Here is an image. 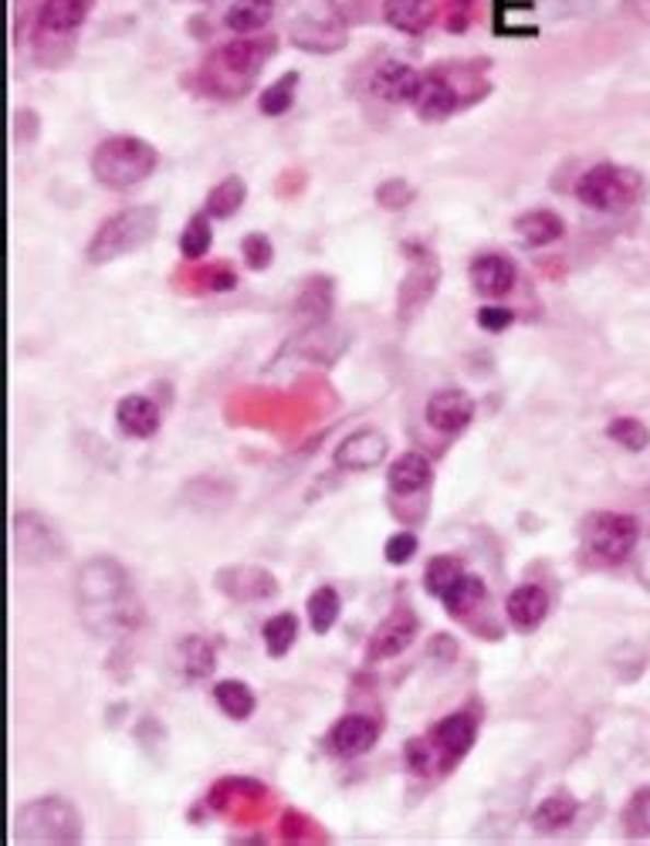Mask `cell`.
<instances>
[{"label":"cell","instance_id":"obj_45","mask_svg":"<svg viewBox=\"0 0 650 846\" xmlns=\"http://www.w3.org/2000/svg\"><path fill=\"white\" fill-rule=\"evenodd\" d=\"M417 200V190L410 187L407 179H386L376 187V204L383 210H407Z\"/></svg>","mask_w":650,"mask_h":846},{"label":"cell","instance_id":"obj_18","mask_svg":"<svg viewBox=\"0 0 650 846\" xmlns=\"http://www.w3.org/2000/svg\"><path fill=\"white\" fill-rule=\"evenodd\" d=\"M549 606H553L549 590L538 582H522L504 596V616H509L512 630H519V634H535L542 623H546Z\"/></svg>","mask_w":650,"mask_h":846},{"label":"cell","instance_id":"obj_48","mask_svg":"<svg viewBox=\"0 0 650 846\" xmlns=\"http://www.w3.org/2000/svg\"><path fill=\"white\" fill-rule=\"evenodd\" d=\"M475 8H478V0H448V31L451 34L467 31V24L475 18Z\"/></svg>","mask_w":650,"mask_h":846},{"label":"cell","instance_id":"obj_32","mask_svg":"<svg viewBox=\"0 0 650 846\" xmlns=\"http://www.w3.org/2000/svg\"><path fill=\"white\" fill-rule=\"evenodd\" d=\"M333 295H336L333 278L312 275V278L299 288V302H295V309H299L305 318L322 322V318H329V315H333Z\"/></svg>","mask_w":650,"mask_h":846},{"label":"cell","instance_id":"obj_9","mask_svg":"<svg viewBox=\"0 0 650 846\" xmlns=\"http://www.w3.org/2000/svg\"><path fill=\"white\" fill-rule=\"evenodd\" d=\"M11 538H14V556L24 566H51L65 556V542H61L58 529L42 511H18L14 525H11Z\"/></svg>","mask_w":650,"mask_h":846},{"label":"cell","instance_id":"obj_47","mask_svg":"<svg viewBox=\"0 0 650 846\" xmlns=\"http://www.w3.org/2000/svg\"><path fill=\"white\" fill-rule=\"evenodd\" d=\"M478 325L485 328V333H504L509 325H515V312L504 309V305H481L478 309Z\"/></svg>","mask_w":650,"mask_h":846},{"label":"cell","instance_id":"obj_2","mask_svg":"<svg viewBox=\"0 0 650 846\" xmlns=\"http://www.w3.org/2000/svg\"><path fill=\"white\" fill-rule=\"evenodd\" d=\"M160 166V153L139 136H108L92 153V176L105 190H132Z\"/></svg>","mask_w":650,"mask_h":846},{"label":"cell","instance_id":"obj_15","mask_svg":"<svg viewBox=\"0 0 650 846\" xmlns=\"http://www.w3.org/2000/svg\"><path fill=\"white\" fill-rule=\"evenodd\" d=\"M438 285H441L438 265H433L430 257H423V262H420L414 271H407V278L401 281V288H396V322L407 328V325L430 305Z\"/></svg>","mask_w":650,"mask_h":846},{"label":"cell","instance_id":"obj_24","mask_svg":"<svg viewBox=\"0 0 650 846\" xmlns=\"http://www.w3.org/2000/svg\"><path fill=\"white\" fill-rule=\"evenodd\" d=\"M441 11V0H386L383 21L401 34H423Z\"/></svg>","mask_w":650,"mask_h":846},{"label":"cell","instance_id":"obj_43","mask_svg":"<svg viewBox=\"0 0 650 846\" xmlns=\"http://www.w3.org/2000/svg\"><path fill=\"white\" fill-rule=\"evenodd\" d=\"M241 251H244V265H247L251 271H265V268H271V262H275V244H271V237L262 234V231L247 234V237L241 241Z\"/></svg>","mask_w":650,"mask_h":846},{"label":"cell","instance_id":"obj_22","mask_svg":"<svg viewBox=\"0 0 650 846\" xmlns=\"http://www.w3.org/2000/svg\"><path fill=\"white\" fill-rule=\"evenodd\" d=\"M116 424L126 437L132 440H153L160 433V424H163V414L156 407V399L142 396V393H129L119 399L116 407Z\"/></svg>","mask_w":650,"mask_h":846},{"label":"cell","instance_id":"obj_44","mask_svg":"<svg viewBox=\"0 0 650 846\" xmlns=\"http://www.w3.org/2000/svg\"><path fill=\"white\" fill-rule=\"evenodd\" d=\"M281 836H285L288 843H325L322 833H318V826H315L305 813H299V809H288V813H285V820H281Z\"/></svg>","mask_w":650,"mask_h":846},{"label":"cell","instance_id":"obj_31","mask_svg":"<svg viewBox=\"0 0 650 846\" xmlns=\"http://www.w3.org/2000/svg\"><path fill=\"white\" fill-rule=\"evenodd\" d=\"M247 200V183L241 176H224L204 200V213L210 220H231Z\"/></svg>","mask_w":650,"mask_h":846},{"label":"cell","instance_id":"obj_46","mask_svg":"<svg viewBox=\"0 0 650 846\" xmlns=\"http://www.w3.org/2000/svg\"><path fill=\"white\" fill-rule=\"evenodd\" d=\"M417 548H420V542H417L414 532H396V535H390L386 545H383V559H386L390 566H407V563L417 556Z\"/></svg>","mask_w":650,"mask_h":846},{"label":"cell","instance_id":"obj_13","mask_svg":"<svg viewBox=\"0 0 650 846\" xmlns=\"http://www.w3.org/2000/svg\"><path fill=\"white\" fill-rule=\"evenodd\" d=\"M95 0H45L38 11V31H34V42L38 48L45 45H58V42H71L76 31L85 24V18L92 14Z\"/></svg>","mask_w":650,"mask_h":846},{"label":"cell","instance_id":"obj_27","mask_svg":"<svg viewBox=\"0 0 650 846\" xmlns=\"http://www.w3.org/2000/svg\"><path fill=\"white\" fill-rule=\"evenodd\" d=\"M176 657H179V671H184L187 681H207L217 671V647L200 634H190L179 640Z\"/></svg>","mask_w":650,"mask_h":846},{"label":"cell","instance_id":"obj_26","mask_svg":"<svg viewBox=\"0 0 650 846\" xmlns=\"http://www.w3.org/2000/svg\"><path fill=\"white\" fill-rule=\"evenodd\" d=\"M441 603H444V613L451 616V619H472L485 603H488V586H485V579H478V576H472V572H464L451 590L441 596Z\"/></svg>","mask_w":650,"mask_h":846},{"label":"cell","instance_id":"obj_20","mask_svg":"<svg viewBox=\"0 0 650 846\" xmlns=\"http://www.w3.org/2000/svg\"><path fill=\"white\" fill-rule=\"evenodd\" d=\"M390 451V440L380 430H356L339 440L333 451V464L339 471H373Z\"/></svg>","mask_w":650,"mask_h":846},{"label":"cell","instance_id":"obj_30","mask_svg":"<svg viewBox=\"0 0 650 846\" xmlns=\"http://www.w3.org/2000/svg\"><path fill=\"white\" fill-rule=\"evenodd\" d=\"M576 816H580V802H576L572 796H566V792H556V796L542 799L535 806L532 826L538 833H562V830H569L576 823Z\"/></svg>","mask_w":650,"mask_h":846},{"label":"cell","instance_id":"obj_49","mask_svg":"<svg viewBox=\"0 0 650 846\" xmlns=\"http://www.w3.org/2000/svg\"><path fill=\"white\" fill-rule=\"evenodd\" d=\"M430 657H441V660H454L457 657V644L448 634H438L430 640Z\"/></svg>","mask_w":650,"mask_h":846},{"label":"cell","instance_id":"obj_38","mask_svg":"<svg viewBox=\"0 0 650 846\" xmlns=\"http://www.w3.org/2000/svg\"><path fill=\"white\" fill-rule=\"evenodd\" d=\"M624 833L630 839H650V786H640L624 802Z\"/></svg>","mask_w":650,"mask_h":846},{"label":"cell","instance_id":"obj_37","mask_svg":"<svg viewBox=\"0 0 650 846\" xmlns=\"http://www.w3.org/2000/svg\"><path fill=\"white\" fill-rule=\"evenodd\" d=\"M464 576V563L457 559V556H433L430 563H427V569H423V590L430 593V596H444L451 586L457 582Z\"/></svg>","mask_w":650,"mask_h":846},{"label":"cell","instance_id":"obj_29","mask_svg":"<svg viewBox=\"0 0 650 846\" xmlns=\"http://www.w3.org/2000/svg\"><path fill=\"white\" fill-rule=\"evenodd\" d=\"M213 702L217 708H221L231 721H247L251 715L258 711V694L251 684L244 681H234V677H224L213 684Z\"/></svg>","mask_w":650,"mask_h":846},{"label":"cell","instance_id":"obj_7","mask_svg":"<svg viewBox=\"0 0 650 846\" xmlns=\"http://www.w3.org/2000/svg\"><path fill=\"white\" fill-rule=\"evenodd\" d=\"M268 58V42H255V38H237L224 48H217L207 65H204V82L213 95L234 98L241 92L251 89L255 76L262 71Z\"/></svg>","mask_w":650,"mask_h":846},{"label":"cell","instance_id":"obj_4","mask_svg":"<svg viewBox=\"0 0 650 846\" xmlns=\"http://www.w3.org/2000/svg\"><path fill=\"white\" fill-rule=\"evenodd\" d=\"M156 228H160L156 207H126L113 217H105L85 247L89 265H113L132 251H142L156 237Z\"/></svg>","mask_w":650,"mask_h":846},{"label":"cell","instance_id":"obj_36","mask_svg":"<svg viewBox=\"0 0 650 846\" xmlns=\"http://www.w3.org/2000/svg\"><path fill=\"white\" fill-rule=\"evenodd\" d=\"M299 82L302 76L299 71H285V76L278 82H271L262 95H258V113L268 116V119H278L285 116L288 108L295 105V92H299Z\"/></svg>","mask_w":650,"mask_h":846},{"label":"cell","instance_id":"obj_17","mask_svg":"<svg viewBox=\"0 0 650 846\" xmlns=\"http://www.w3.org/2000/svg\"><path fill=\"white\" fill-rule=\"evenodd\" d=\"M467 98L457 92L454 79H448L444 71H430L420 82V92L414 98V108L423 123H444L448 116H454L457 108H464Z\"/></svg>","mask_w":650,"mask_h":846},{"label":"cell","instance_id":"obj_33","mask_svg":"<svg viewBox=\"0 0 650 846\" xmlns=\"http://www.w3.org/2000/svg\"><path fill=\"white\" fill-rule=\"evenodd\" d=\"M305 613H309V627L318 637H325L339 623L343 600H339V593L333 590V586H318V590H312V596L305 603Z\"/></svg>","mask_w":650,"mask_h":846},{"label":"cell","instance_id":"obj_28","mask_svg":"<svg viewBox=\"0 0 650 846\" xmlns=\"http://www.w3.org/2000/svg\"><path fill=\"white\" fill-rule=\"evenodd\" d=\"M275 18V0H234L224 14V27L234 31L237 38H251L271 24Z\"/></svg>","mask_w":650,"mask_h":846},{"label":"cell","instance_id":"obj_6","mask_svg":"<svg viewBox=\"0 0 650 846\" xmlns=\"http://www.w3.org/2000/svg\"><path fill=\"white\" fill-rule=\"evenodd\" d=\"M580 542L593 566H624L640 542V522L627 511H593L580 525Z\"/></svg>","mask_w":650,"mask_h":846},{"label":"cell","instance_id":"obj_10","mask_svg":"<svg viewBox=\"0 0 650 846\" xmlns=\"http://www.w3.org/2000/svg\"><path fill=\"white\" fill-rule=\"evenodd\" d=\"M427 739H430L433 752H438V768L451 772L457 762L467 758V752L475 749V742H478V718L472 711L448 715V718L430 725Z\"/></svg>","mask_w":650,"mask_h":846},{"label":"cell","instance_id":"obj_41","mask_svg":"<svg viewBox=\"0 0 650 846\" xmlns=\"http://www.w3.org/2000/svg\"><path fill=\"white\" fill-rule=\"evenodd\" d=\"M210 241H213V234H210V217H207V213H194V217L187 220L184 234H179V254H184L187 262H200V257L210 251Z\"/></svg>","mask_w":650,"mask_h":846},{"label":"cell","instance_id":"obj_16","mask_svg":"<svg viewBox=\"0 0 650 846\" xmlns=\"http://www.w3.org/2000/svg\"><path fill=\"white\" fill-rule=\"evenodd\" d=\"M467 275H472V288L478 291L481 299H504L515 291V281H519V268L509 254H498V251H485L478 254L472 268H467Z\"/></svg>","mask_w":650,"mask_h":846},{"label":"cell","instance_id":"obj_21","mask_svg":"<svg viewBox=\"0 0 650 846\" xmlns=\"http://www.w3.org/2000/svg\"><path fill=\"white\" fill-rule=\"evenodd\" d=\"M420 82L423 76L417 68L404 65V61H383L373 79H370V89L376 98L390 102V105H414L417 92H420Z\"/></svg>","mask_w":650,"mask_h":846},{"label":"cell","instance_id":"obj_19","mask_svg":"<svg viewBox=\"0 0 650 846\" xmlns=\"http://www.w3.org/2000/svg\"><path fill=\"white\" fill-rule=\"evenodd\" d=\"M380 742V721L370 715H343L329 731V752L339 758H359Z\"/></svg>","mask_w":650,"mask_h":846},{"label":"cell","instance_id":"obj_11","mask_svg":"<svg viewBox=\"0 0 650 846\" xmlns=\"http://www.w3.org/2000/svg\"><path fill=\"white\" fill-rule=\"evenodd\" d=\"M417 634H420V616L410 606L390 610L367 640V664H383V660L401 657L417 640Z\"/></svg>","mask_w":650,"mask_h":846},{"label":"cell","instance_id":"obj_5","mask_svg":"<svg viewBox=\"0 0 650 846\" xmlns=\"http://www.w3.org/2000/svg\"><path fill=\"white\" fill-rule=\"evenodd\" d=\"M288 42L309 55L339 51L349 42V31L336 0H292L288 4Z\"/></svg>","mask_w":650,"mask_h":846},{"label":"cell","instance_id":"obj_3","mask_svg":"<svg viewBox=\"0 0 650 846\" xmlns=\"http://www.w3.org/2000/svg\"><path fill=\"white\" fill-rule=\"evenodd\" d=\"M11 836L14 843H31V846H76L82 843L85 826L79 809L68 799L45 796L18 809Z\"/></svg>","mask_w":650,"mask_h":846},{"label":"cell","instance_id":"obj_14","mask_svg":"<svg viewBox=\"0 0 650 846\" xmlns=\"http://www.w3.org/2000/svg\"><path fill=\"white\" fill-rule=\"evenodd\" d=\"M475 410L478 407H475L472 393H464V390H438V393L427 396L423 417H427V424L438 433L454 437V433H464L467 427H472Z\"/></svg>","mask_w":650,"mask_h":846},{"label":"cell","instance_id":"obj_8","mask_svg":"<svg viewBox=\"0 0 650 846\" xmlns=\"http://www.w3.org/2000/svg\"><path fill=\"white\" fill-rule=\"evenodd\" d=\"M643 179L637 170L596 163L576 179V197L590 210H627L640 200Z\"/></svg>","mask_w":650,"mask_h":846},{"label":"cell","instance_id":"obj_34","mask_svg":"<svg viewBox=\"0 0 650 846\" xmlns=\"http://www.w3.org/2000/svg\"><path fill=\"white\" fill-rule=\"evenodd\" d=\"M265 796H268V789L258 779H221L210 789V806L217 813H231L234 802L247 806L251 799H265Z\"/></svg>","mask_w":650,"mask_h":846},{"label":"cell","instance_id":"obj_35","mask_svg":"<svg viewBox=\"0 0 650 846\" xmlns=\"http://www.w3.org/2000/svg\"><path fill=\"white\" fill-rule=\"evenodd\" d=\"M262 640H265V650H268V657H271V660L288 657V650H292V647H295V640H299V616L285 610V613H278V616L265 619Z\"/></svg>","mask_w":650,"mask_h":846},{"label":"cell","instance_id":"obj_39","mask_svg":"<svg viewBox=\"0 0 650 846\" xmlns=\"http://www.w3.org/2000/svg\"><path fill=\"white\" fill-rule=\"evenodd\" d=\"M190 288H194V291H204V295H221V291L237 288V271H234V265H231V262L204 265V268H197V271H194Z\"/></svg>","mask_w":650,"mask_h":846},{"label":"cell","instance_id":"obj_23","mask_svg":"<svg viewBox=\"0 0 650 846\" xmlns=\"http://www.w3.org/2000/svg\"><path fill=\"white\" fill-rule=\"evenodd\" d=\"M433 482V464L420 451H404L386 467V485L393 495H420Z\"/></svg>","mask_w":650,"mask_h":846},{"label":"cell","instance_id":"obj_42","mask_svg":"<svg viewBox=\"0 0 650 846\" xmlns=\"http://www.w3.org/2000/svg\"><path fill=\"white\" fill-rule=\"evenodd\" d=\"M404 765H407L410 776H417V779L430 776V772L438 768V752H433L427 734H423V739H410L404 745Z\"/></svg>","mask_w":650,"mask_h":846},{"label":"cell","instance_id":"obj_40","mask_svg":"<svg viewBox=\"0 0 650 846\" xmlns=\"http://www.w3.org/2000/svg\"><path fill=\"white\" fill-rule=\"evenodd\" d=\"M606 437L613 440V444H620L624 451H634V454H640V451L650 448V427L640 424L637 417H617V420H610Z\"/></svg>","mask_w":650,"mask_h":846},{"label":"cell","instance_id":"obj_1","mask_svg":"<svg viewBox=\"0 0 650 846\" xmlns=\"http://www.w3.org/2000/svg\"><path fill=\"white\" fill-rule=\"evenodd\" d=\"M76 606L85 630L98 640H119L142 627L136 582L119 559L95 556L76 576Z\"/></svg>","mask_w":650,"mask_h":846},{"label":"cell","instance_id":"obj_25","mask_svg":"<svg viewBox=\"0 0 650 846\" xmlns=\"http://www.w3.org/2000/svg\"><path fill=\"white\" fill-rule=\"evenodd\" d=\"M515 234L529 244V247H549L556 244L562 234H566V224L562 217L549 207H535V210H525L519 220H515Z\"/></svg>","mask_w":650,"mask_h":846},{"label":"cell","instance_id":"obj_12","mask_svg":"<svg viewBox=\"0 0 650 846\" xmlns=\"http://www.w3.org/2000/svg\"><path fill=\"white\" fill-rule=\"evenodd\" d=\"M213 586L231 603H265L281 593L278 579L262 566H224V569H217Z\"/></svg>","mask_w":650,"mask_h":846}]
</instances>
